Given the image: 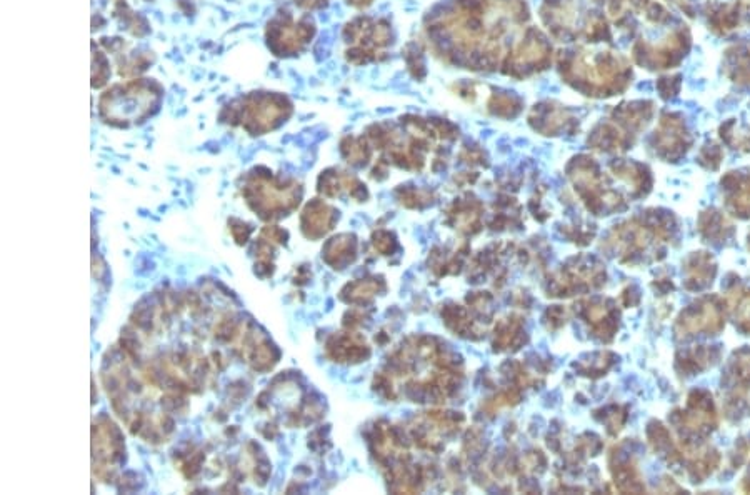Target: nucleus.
Returning <instances> with one entry per match:
<instances>
[{
  "label": "nucleus",
  "instance_id": "14",
  "mask_svg": "<svg viewBox=\"0 0 750 495\" xmlns=\"http://www.w3.org/2000/svg\"><path fill=\"white\" fill-rule=\"evenodd\" d=\"M374 245L375 249L382 252V254L387 255L389 252H392L394 239H392V235L387 234V232H379V234L374 235Z\"/></svg>",
  "mask_w": 750,
  "mask_h": 495
},
{
  "label": "nucleus",
  "instance_id": "13",
  "mask_svg": "<svg viewBox=\"0 0 750 495\" xmlns=\"http://www.w3.org/2000/svg\"><path fill=\"white\" fill-rule=\"evenodd\" d=\"M229 225L230 232L234 235L235 242H237V244H245L250 235L249 225L235 219L232 220V222H229Z\"/></svg>",
  "mask_w": 750,
  "mask_h": 495
},
{
  "label": "nucleus",
  "instance_id": "10",
  "mask_svg": "<svg viewBox=\"0 0 750 495\" xmlns=\"http://www.w3.org/2000/svg\"><path fill=\"white\" fill-rule=\"evenodd\" d=\"M112 77L109 55L92 42V89H102Z\"/></svg>",
  "mask_w": 750,
  "mask_h": 495
},
{
  "label": "nucleus",
  "instance_id": "5",
  "mask_svg": "<svg viewBox=\"0 0 750 495\" xmlns=\"http://www.w3.org/2000/svg\"><path fill=\"white\" fill-rule=\"evenodd\" d=\"M309 25L297 24L290 17L289 12H280L269 20L265 27V42L269 50L279 57H287L299 52L300 47L307 42V32L305 29Z\"/></svg>",
  "mask_w": 750,
  "mask_h": 495
},
{
  "label": "nucleus",
  "instance_id": "11",
  "mask_svg": "<svg viewBox=\"0 0 750 495\" xmlns=\"http://www.w3.org/2000/svg\"><path fill=\"white\" fill-rule=\"evenodd\" d=\"M519 334H522V329L517 320L507 319L500 322L499 327L495 329V345H499L500 350L510 349V345H514L515 340L519 339Z\"/></svg>",
  "mask_w": 750,
  "mask_h": 495
},
{
  "label": "nucleus",
  "instance_id": "3",
  "mask_svg": "<svg viewBox=\"0 0 750 495\" xmlns=\"http://www.w3.org/2000/svg\"><path fill=\"white\" fill-rule=\"evenodd\" d=\"M242 195L250 209L260 214L262 219H272L287 215L285 212L299 205L300 189L295 182L287 184L284 180L275 179L270 170L254 169L245 179Z\"/></svg>",
  "mask_w": 750,
  "mask_h": 495
},
{
  "label": "nucleus",
  "instance_id": "12",
  "mask_svg": "<svg viewBox=\"0 0 750 495\" xmlns=\"http://www.w3.org/2000/svg\"><path fill=\"white\" fill-rule=\"evenodd\" d=\"M345 290H349V297H347L349 302H354V304H365V302L372 299V295L379 290V285H377V282H375L374 279H365L359 280V282H355V284L347 285V289Z\"/></svg>",
  "mask_w": 750,
  "mask_h": 495
},
{
  "label": "nucleus",
  "instance_id": "6",
  "mask_svg": "<svg viewBox=\"0 0 750 495\" xmlns=\"http://www.w3.org/2000/svg\"><path fill=\"white\" fill-rule=\"evenodd\" d=\"M335 219H337V215H335V210L332 207L324 204L322 200H314L302 212V219H300L302 232L309 239H319L332 229Z\"/></svg>",
  "mask_w": 750,
  "mask_h": 495
},
{
  "label": "nucleus",
  "instance_id": "9",
  "mask_svg": "<svg viewBox=\"0 0 750 495\" xmlns=\"http://www.w3.org/2000/svg\"><path fill=\"white\" fill-rule=\"evenodd\" d=\"M114 17L119 20L120 27L134 37H145L150 32L149 22L139 12L130 9L125 0H115Z\"/></svg>",
  "mask_w": 750,
  "mask_h": 495
},
{
  "label": "nucleus",
  "instance_id": "1",
  "mask_svg": "<svg viewBox=\"0 0 750 495\" xmlns=\"http://www.w3.org/2000/svg\"><path fill=\"white\" fill-rule=\"evenodd\" d=\"M164 94V85L149 77H134L110 85L99 97L100 119L120 129L144 124L159 112Z\"/></svg>",
  "mask_w": 750,
  "mask_h": 495
},
{
  "label": "nucleus",
  "instance_id": "8",
  "mask_svg": "<svg viewBox=\"0 0 750 495\" xmlns=\"http://www.w3.org/2000/svg\"><path fill=\"white\" fill-rule=\"evenodd\" d=\"M355 247H357V242H355L354 235H339L327 242L325 249L322 250V257L334 269H344L345 265L354 262L355 255H357Z\"/></svg>",
  "mask_w": 750,
  "mask_h": 495
},
{
  "label": "nucleus",
  "instance_id": "2",
  "mask_svg": "<svg viewBox=\"0 0 750 495\" xmlns=\"http://www.w3.org/2000/svg\"><path fill=\"white\" fill-rule=\"evenodd\" d=\"M290 112L292 105L284 95L255 90L225 105L220 119L234 127H242L249 135H264L284 124Z\"/></svg>",
  "mask_w": 750,
  "mask_h": 495
},
{
  "label": "nucleus",
  "instance_id": "4",
  "mask_svg": "<svg viewBox=\"0 0 750 495\" xmlns=\"http://www.w3.org/2000/svg\"><path fill=\"white\" fill-rule=\"evenodd\" d=\"M94 472L102 479H110L115 464L124 455V439L119 427L109 419H100L94 424Z\"/></svg>",
  "mask_w": 750,
  "mask_h": 495
},
{
  "label": "nucleus",
  "instance_id": "7",
  "mask_svg": "<svg viewBox=\"0 0 750 495\" xmlns=\"http://www.w3.org/2000/svg\"><path fill=\"white\" fill-rule=\"evenodd\" d=\"M327 352L335 362H360L369 357V347L364 340L352 334L334 337L327 344Z\"/></svg>",
  "mask_w": 750,
  "mask_h": 495
}]
</instances>
